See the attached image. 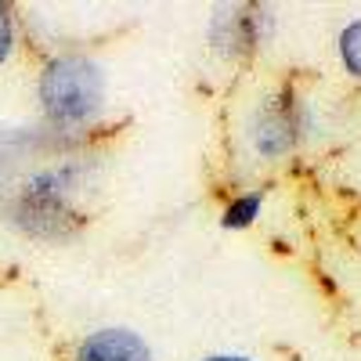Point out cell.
Masks as SVG:
<instances>
[{
  "label": "cell",
  "mask_w": 361,
  "mask_h": 361,
  "mask_svg": "<svg viewBox=\"0 0 361 361\" xmlns=\"http://www.w3.org/2000/svg\"><path fill=\"white\" fill-rule=\"evenodd\" d=\"M98 180L94 156H62L51 166L25 173L18 185L0 195V221L29 243L66 246L87 228L80 195H87Z\"/></svg>",
  "instance_id": "1"
},
{
  "label": "cell",
  "mask_w": 361,
  "mask_h": 361,
  "mask_svg": "<svg viewBox=\"0 0 361 361\" xmlns=\"http://www.w3.org/2000/svg\"><path fill=\"white\" fill-rule=\"evenodd\" d=\"M105 73L94 58L80 51H58L40 66L37 76V109L44 127L58 137L80 141L105 116Z\"/></svg>",
  "instance_id": "2"
},
{
  "label": "cell",
  "mask_w": 361,
  "mask_h": 361,
  "mask_svg": "<svg viewBox=\"0 0 361 361\" xmlns=\"http://www.w3.org/2000/svg\"><path fill=\"white\" fill-rule=\"evenodd\" d=\"M246 134H250L253 152L267 163H275V159L293 156L314 134V112L300 98L296 87H279L257 102Z\"/></svg>",
  "instance_id": "3"
},
{
  "label": "cell",
  "mask_w": 361,
  "mask_h": 361,
  "mask_svg": "<svg viewBox=\"0 0 361 361\" xmlns=\"http://www.w3.org/2000/svg\"><path fill=\"white\" fill-rule=\"evenodd\" d=\"M275 37V8L257 4V0H235V4H217L206 18V44L214 54L238 62L250 58Z\"/></svg>",
  "instance_id": "4"
},
{
  "label": "cell",
  "mask_w": 361,
  "mask_h": 361,
  "mask_svg": "<svg viewBox=\"0 0 361 361\" xmlns=\"http://www.w3.org/2000/svg\"><path fill=\"white\" fill-rule=\"evenodd\" d=\"M73 361H156V354L148 347V340L141 333H134V329L105 325V329L87 333L76 343Z\"/></svg>",
  "instance_id": "5"
},
{
  "label": "cell",
  "mask_w": 361,
  "mask_h": 361,
  "mask_svg": "<svg viewBox=\"0 0 361 361\" xmlns=\"http://www.w3.org/2000/svg\"><path fill=\"white\" fill-rule=\"evenodd\" d=\"M264 214V192H238L221 214V228L228 231H246L257 224V217Z\"/></svg>",
  "instance_id": "6"
},
{
  "label": "cell",
  "mask_w": 361,
  "mask_h": 361,
  "mask_svg": "<svg viewBox=\"0 0 361 361\" xmlns=\"http://www.w3.org/2000/svg\"><path fill=\"white\" fill-rule=\"evenodd\" d=\"M336 51H340L343 69H347L354 80H361V15H357V18H350V22L340 29Z\"/></svg>",
  "instance_id": "7"
},
{
  "label": "cell",
  "mask_w": 361,
  "mask_h": 361,
  "mask_svg": "<svg viewBox=\"0 0 361 361\" xmlns=\"http://www.w3.org/2000/svg\"><path fill=\"white\" fill-rule=\"evenodd\" d=\"M15 47H18V11L8 0H0V69L11 62Z\"/></svg>",
  "instance_id": "8"
},
{
  "label": "cell",
  "mask_w": 361,
  "mask_h": 361,
  "mask_svg": "<svg viewBox=\"0 0 361 361\" xmlns=\"http://www.w3.org/2000/svg\"><path fill=\"white\" fill-rule=\"evenodd\" d=\"M199 361H253L250 354H238V350H217V354H206Z\"/></svg>",
  "instance_id": "9"
}]
</instances>
